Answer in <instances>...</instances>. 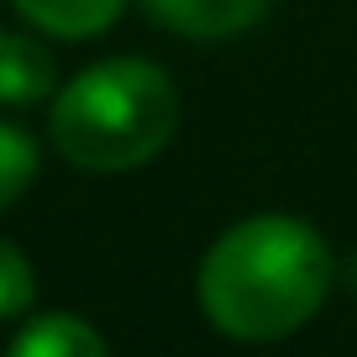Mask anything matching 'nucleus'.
<instances>
[{"mask_svg":"<svg viewBox=\"0 0 357 357\" xmlns=\"http://www.w3.org/2000/svg\"><path fill=\"white\" fill-rule=\"evenodd\" d=\"M53 95V58L26 32H0V100L37 105Z\"/></svg>","mask_w":357,"mask_h":357,"instance_id":"nucleus-4","label":"nucleus"},{"mask_svg":"<svg viewBox=\"0 0 357 357\" xmlns=\"http://www.w3.org/2000/svg\"><path fill=\"white\" fill-rule=\"evenodd\" d=\"M147 11L168 26V32L184 37H236L268 11V0H147Z\"/></svg>","mask_w":357,"mask_h":357,"instance_id":"nucleus-3","label":"nucleus"},{"mask_svg":"<svg viewBox=\"0 0 357 357\" xmlns=\"http://www.w3.org/2000/svg\"><path fill=\"white\" fill-rule=\"evenodd\" d=\"M32 263H26L22 252H16L6 236H0V321H16V315L32 310Z\"/></svg>","mask_w":357,"mask_h":357,"instance_id":"nucleus-8","label":"nucleus"},{"mask_svg":"<svg viewBox=\"0 0 357 357\" xmlns=\"http://www.w3.org/2000/svg\"><path fill=\"white\" fill-rule=\"evenodd\" d=\"M37 178V142L22 132V126L0 121V211L16 205Z\"/></svg>","mask_w":357,"mask_h":357,"instance_id":"nucleus-7","label":"nucleus"},{"mask_svg":"<svg viewBox=\"0 0 357 357\" xmlns=\"http://www.w3.org/2000/svg\"><path fill=\"white\" fill-rule=\"evenodd\" d=\"M331 247L294 215L231 226L200 263V310L236 342H279L300 331L331 289Z\"/></svg>","mask_w":357,"mask_h":357,"instance_id":"nucleus-1","label":"nucleus"},{"mask_svg":"<svg viewBox=\"0 0 357 357\" xmlns=\"http://www.w3.org/2000/svg\"><path fill=\"white\" fill-rule=\"evenodd\" d=\"M178 126V89L142 58H111L58 89L53 142L89 174H121L168 147Z\"/></svg>","mask_w":357,"mask_h":357,"instance_id":"nucleus-2","label":"nucleus"},{"mask_svg":"<svg viewBox=\"0 0 357 357\" xmlns=\"http://www.w3.org/2000/svg\"><path fill=\"white\" fill-rule=\"evenodd\" d=\"M32 26L58 37H95L126 11V0H11Z\"/></svg>","mask_w":357,"mask_h":357,"instance_id":"nucleus-6","label":"nucleus"},{"mask_svg":"<svg viewBox=\"0 0 357 357\" xmlns=\"http://www.w3.org/2000/svg\"><path fill=\"white\" fill-rule=\"evenodd\" d=\"M16 357H100L105 336L95 326H84L79 315H37L32 326L11 336Z\"/></svg>","mask_w":357,"mask_h":357,"instance_id":"nucleus-5","label":"nucleus"}]
</instances>
